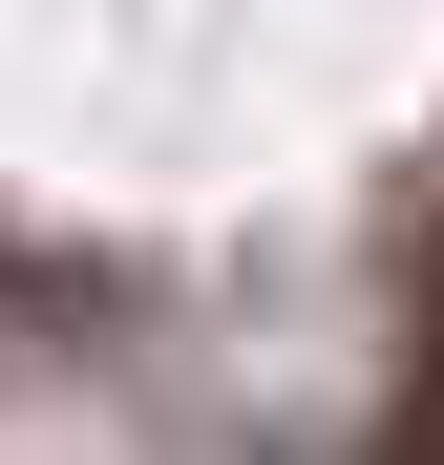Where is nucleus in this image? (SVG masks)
I'll return each instance as SVG.
<instances>
[{
  "mask_svg": "<svg viewBox=\"0 0 444 465\" xmlns=\"http://www.w3.org/2000/svg\"><path fill=\"white\" fill-rule=\"evenodd\" d=\"M402 465H444V318H423V381H402Z\"/></svg>",
  "mask_w": 444,
  "mask_h": 465,
  "instance_id": "1",
  "label": "nucleus"
}]
</instances>
